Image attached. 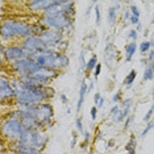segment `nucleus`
Masks as SVG:
<instances>
[{
    "label": "nucleus",
    "mask_w": 154,
    "mask_h": 154,
    "mask_svg": "<svg viewBox=\"0 0 154 154\" xmlns=\"http://www.w3.org/2000/svg\"><path fill=\"white\" fill-rule=\"evenodd\" d=\"M16 97V90L13 87L12 82L7 79L5 76H2L0 79V100L4 104L5 100H11Z\"/></svg>",
    "instance_id": "9b49d317"
},
{
    "label": "nucleus",
    "mask_w": 154,
    "mask_h": 154,
    "mask_svg": "<svg viewBox=\"0 0 154 154\" xmlns=\"http://www.w3.org/2000/svg\"><path fill=\"white\" fill-rule=\"evenodd\" d=\"M136 50H137V44H136L134 41H132V42L125 45V61L131 62L133 55L136 54Z\"/></svg>",
    "instance_id": "f3484780"
},
{
    "label": "nucleus",
    "mask_w": 154,
    "mask_h": 154,
    "mask_svg": "<svg viewBox=\"0 0 154 154\" xmlns=\"http://www.w3.org/2000/svg\"><path fill=\"white\" fill-rule=\"evenodd\" d=\"M33 25V36H37V37H40L41 34H42L45 30L48 29L45 25H42L41 23H37V24H32Z\"/></svg>",
    "instance_id": "b1692460"
},
{
    "label": "nucleus",
    "mask_w": 154,
    "mask_h": 154,
    "mask_svg": "<svg viewBox=\"0 0 154 154\" xmlns=\"http://www.w3.org/2000/svg\"><path fill=\"white\" fill-rule=\"evenodd\" d=\"M148 61H149V63L150 62H154V49H152L148 53Z\"/></svg>",
    "instance_id": "ea45409f"
},
{
    "label": "nucleus",
    "mask_w": 154,
    "mask_h": 154,
    "mask_svg": "<svg viewBox=\"0 0 154 154\" xmlns=\"http://www.w3.org/2000/svg\"><path fill=\"white\" fill-rule=\"evenodd\" d=\"M131 17H132L131 11H127V12L124 13V20H131Z\"/></svg>",
    "instance_id": "c03bdc74"
},
{
    "label": "nucleus",
    "mask_w": 154,
    "mask_h": 154,
    "mask_svg": "<svg viewBox=\"0 0 154 154\" xmlns=\"http://www.w3.org/2000/svg\"><path fill=\"white\" fill-rule=\"evenodd\" d=\"M138 50L141 54H146L149 53L150 50H152V44H150V41H142L141 44H140L138 46Z\"/></svg>",
    "instance_id": "393cba45"
},
{
    "label": "nucleus",
    "mask_w": 154,
    "mask_h": 154,
    "mask_svg": "<svg viewBox=\"0 0 154 154\" xmlns=\"http://www.w3.org/2000/svg\"><path fill=\"white\" fill-rule=\"evenodd\" d=\"M96 116H97V107L94 106V107H91V119L95 121L96 120Z\"/></svg>",
    "instance_id": "c9c22d12"
},
{
    "label": "nucleus",
    "mask_w": 154,
    "mask_h": 154,
    "mask_svg": "<svg viewBox=\"0 0 154 154\" xmlns=\"http://www.w3.org/2000/svg\"><path fill=\"white\" fill-rule=\"evenodd\" d=\"M26 128L24 127L21 120H15V119H5L2 124V134L3 137L9 140V141H19L21 136L25 133Z\"/></svg>",
    "instance_id": "423d86ee"
},
{
    "label": "nucleus",
    "mask_w": 154,
    "mask_h": 154,
    "mask_svg": "<svg viewBox=\"0 0 154 154\" xmlns=\"http://www.w3.org/2000/svg\"><path fill=\"white\" fill-rule=\"evenodd\" d=\"M136 143H137V141H136L134 136H132L131 140L128 141V143L125 145V150H127V152H129V150H136Z\"/></svg>",
    "instance_id": "bb28decb"
},
{
    "label": "nucleus",
    "mask_w": 154,
    "mask_h": 154,
    "mask_svg": "<svg viewBox=\"0 0 154 154\" xmlns=\"http://www.w3.org/2000/svg\"><path fill=\"white\" fill-rule=\"evenodd\" d=\"M100 97H101V95H100V94H95V97H94V101H95V104H97V103H99Z\"/></svg>",
    "instance_id": "a18cd8bd"
},
{
    "label": "nucleus",
    "mask_w": 154,
    "mask_h": 154,
    "mask_svg": "<svg viewBox=\"0 0 154 154\" xmlns=\"http://www.w3.org/2000/svg\"><path fill=\"white\" fill-rule=\"evenodd\" d=\"M92 88H94V83H91V85L88 86V88H87V92H90V91L92 90Z\"/></svg>",
    "instance_id": "de8ad7c7"
},
{
    "label": "nucleus",
    "mask_w": 154,
    "mask_h": 154,
    "mask_svg": "<svg viewBox=\"0 0 154 154\" xmlns=\"http://www.w3.org/2000/svg\"><path fill=\"white\" fill-rule=\"evenodd\" d=\"M153 115H154V104H153L152 107H150V109H149L148 112H146V115L143 116V121H148V122H149L150 120H152Z\"/></svg>",
    "instance_id": "c756f323"
},
{
    "label": "nucleus",
    "mask_w": 154,
    "mask_h": 154,
    "mask_svg": "<svg viewBox=\"0 0 154 154\" xmlns=\"http://www.w3.org/2000/svg\"><path fill=\"white\" fill-rule=\"evenodd\" d=\"M152 23L154 24V15H153V20H152Z\"/></svg>",
    "instance_id": "603ef678"
},
{
    "label": "nucleus",
    "mask_w": 154,
    "mask_h": 154,
    "mask_svg": "<svg viewBox=\"0 0 154 154\" xmlns=\"http://www.w3.org/2000/svg\"><path fill=\"white\" fill-rule=\"evenodd\" d=\"M90 140H91V133L87 131V132H85V140H83V142H82V149L87 148V145L90 143Z\"/></svg>",
    "instance_id": "c85d7f7f"
},
{
    "label": "nucleus",
    "mask_w": 154,
    "mask_h": 154,
    "mask_svg": "<svg viewBox=\"0 0 154 154\" xmlns=\"http://www.w3.org/2000/svg\"><path fill=\"white\" fill-rule=\"evenodd\" d=\"M131 24H133V25L137 26L140 24V17H136V16H132L131 17Z\"/></svg>",
    "instance_id": "58836bf2"
},
{
    "label": "nucleus",
    "mask_w": 154,
    "mask_h": 154,
    "mask_svg": "<svg viewBox=\"0 0 154 154\" xmlns=\"http://www.w3.org/2000/svg\"><path fill=\"white\" fill-rule=\"evenodd\" d=\"M143 34H145V37H146V36L149 34V30H148V29H145V32H143Z\"/></svg>",
    "instance_id": "8fccbe9b"
},
{
    "label": "nucleus",
    "mask_w": 154,
    "mask_h": 154,
    "mask_svg": "<svg viewBox=\"0 0 154 154\" xmlns=\"http://www.w3.org/2000/svg\"><path fill=\"white\" fill-rule=\"evenodd\" d=\"M40 23L46 26L48 29H55V30L62 32V30H66L71 26L72 19H71V16L59 11L55 13H44L40 17Z\"/></svg>",
    "instance_id": "39448f33"
},
{
    "label": "nucleus",
    "mask_w": 154,
    "mask_h": 154,
    "mask_svg": "<svg viewBox=\"0 0 154 154\" xmlns=\"http://www.w3.org/2000/svg\"><path fill=\"white\" fill-rule=\"evenodd\" d=\"M136 76H137V72H136V70H131V72H129V74L125 76V79H124V86L131 87L133 83H134Z\"/></svg>",
    "instance_id": "4be33fe9"
},
{
    "label": "nucleus",
    "mask_w": 154,
    "mask_h": 154,
    "mask_svg": "<svg viewBox=\"0 0 154 154\" xmlns=\"http://www.w3.org/2000/svg\"><path fill=\"white\" fill-rule=\"evenodd\" d=\"M32 61H34L40 67L45 69H51L54 71H59V70H63L65 67L69 66V57L65 53L57 50H41L37 53H32L29 57Z\"/></svg>",
    "instance_id": "f03ea898"
},
{
    "label": "nucleus",
    "mask_w": 154,
    "mask_h": 154,
    "mask_svg": "<svg viewBox=\"0 0 154 154\" xmlns=\"http://www.w3.org/2000/svg\"><path fill=\"white\" fill-rule=\"evenodd\" d=\"M112 100H113V103H119V101L121 100V92H120V91L115 94L113 97H112Z\"/></svg>",
    "instance_id": "e433bc0d"
},
{
    "label": "nucleus",
    "mask_w": 154,
    "mask_h": 154,
    "mask_svg": "<svg viewBox=\"0 0 154 154\" xmlns=\"http://www.w3.org/2000/svg\"><path fill=\"white\" fill-rule=\"evenodd\" d=\"M137 37H138V32H137V29H131V30H129V33H128V38H131V40L136 41V40H137Z\"/></svg>",
    "instance_id": "473e14b6"
},
{
    "label": "nucleus",
    "mask_w": 154,
    "mask_h": 154,
    "mask_svg": "<svg viewBox=\"0 0 154 154\" xmlns=\"http://www.w3.org/2000/svg\"><path fill=\"white\" fill-rule=\"evenodd\" d=\"M12 85L16 90V104H37L45 103L48 101L50 97L54 96V90L50 87H42V86H37L32 85V83H26L20 80L19 78L12 80Z\"/></svg>",
    "instance_id": "f257e3e1"
},
{
    "label": "nucleus",
    "mask_w": 154,
    "mask_h": 154,
    "mask_svg": "<svg viewBox=\"0 0 154 154\" xmlns=\"http://www.w3.org/2000/svg\"><path fill=\"white\" fill-rule=\"evenodd\" d=\"M132 103H133V100L131 99V97L125 99V100L121 103L122 106H120V107H121L122 116H124V119H127L128 116H131V115H129V111H131V108H132Z\"/></svg>",
    "instance_id": "6ab92c4d"
},
{
    "label": "nucleus",
    "mask_w": 154,
    "mask_h": 154,
    "mask_svg": "<svg viewBox=\"0 0 154 154\" xmlns=\"http://www.w3.org/2000/svg\"><path fill=\"white\" fill-rule=\"evenodd\" d=\"M17 108L21 112L30 113L32 116L36 117V120L40 122L41 128L49 127L51 124V120H53V116H54L53 106L49 101L37 104V106H33V104H20V106H17Z\"/></svg>",
    "instance_id": "20e7f679"
},
{
    "label": "nucleus",
    "mask_w": 154,
    "mask_h": 154,
    "mask_svg": "<svg viewBox=\"0 0 154 154\" xmlns=\"http://www.w3.org/2000/svg\"><path fill=\"white\" fill-rule=\"evenodd\" d=\"M76 140H78V134L76 132H72V140H71V148H74L75 143H76Z\"/></svg>",
    "instance_id": "a19ab883"
},
{
    "label": "nucleus",
    "mask_w": 154,
    "mask_h": 154,
    "mask_svg": "<svg viewBox=\"0 0 154 154\" xmlns=\"http://www.w3.org/2000/svg\"><path fill=\"white\" fill-rule=\"evenodd\" d=\"M13 152L15 154H42V150L30 145H25L20 141L13 142Z\"/></svg>",
    "instance_id": "4468645a"
},
{
    "label": "nucleus",
    "mask_w": 154,
    "mask_h": 154,
    "mask_svg": "<svg viewBox=\"0 0 154 154\" xmlns=\"http://www.w3.org/2000/svg\"><path fill=\"white\" fill-rule=\"evenodd\" d=\"M100 71H101V65L97 63V66L95 67V70H94V75H95V78H97V76L100 75Z\"/></svg>",
    "instance_id": "4c0bfd02"
},
{
    "label": "nucleus",
    "mask_w": 154,
    "mask_h": 154,
    "mask_svg": "<svg viewBox=\"0 0 154 154\" xmlns=\"http://www.w3.org/2000/svg\"><path fill=\"white\" fill-rule=\"evenodd\" d=\"M74 3L72 2H66L65 0V3H63V7H62V12H65L66 15H69V16H72L74 15Z\"/></svg>",
    "instance_id": "5701e85b"
},
{
    "label": "nucleus",
    "mask_w": 154,
    "mask_h": 154,
    "mask_svg": "<svg viewBox=\"0 0 154 154\" xmlns=\"http://www.w3.org/2000/svg\"><path fill=\"white\" fill-rule=\"evenodd\" d=\"M85 53H86V51L83 50L82 53H80V57H79V61H80V69H83V67H86V66H87V62L85 61Z\"/></svg>",
    "instance_id": "f704fd0d"
},
{
    "label": "nucleus",
    "mask_w": 154,
    "mask_h": 154,
    "mask_svg": "<svg viewBox=\"0 0 154 154\" xmlns=\"http://www.w3.org/2000/svg\"><path fill=\"white\" fill-rule=\"evenodd\" d=\"M96 66H97V57H96V55H92V57L88 59V62H87L86 70H87V71H94Z\"/></svg>",
    "instance_id": "a878e982"
},
{
    "label": "nucleus",
    "mask_w": 154,
    "mask_h": 154,
    "mask_svg": "<svg viewBox=\"0 0 154 154\" xmlns=\"http://www.w3.org/2000/svg\"><path fill=\"white\" fill-rule=\"evenodd\" d=\"M153 100H154V91H153Z\"/></svg>",
    "instance_id": "864d4df0"
},
{
    "label": "nucleus",
    "mask_w": 154,
    "mask_h": 154,
    "mask_svg": "<svg viewBox=\"0 0 154 154\" xmlns=\"http://www.w3.org/2000/svg\"><path fill=\"white\" fill-rule=\"evenodd\" d=\"M117 7H119V4L112 5V7L108 8V20H109V24H115V23H116V19H117Z\"/></svg>",
    "instance_id": "412c9836"
},
{
    "label": "nucleus",
    "mask_w": 154,
    "mask_h": 154,
    "mask_svg": "<svg viewBox=\"0 0 154 154\" xmlns=\"http://www.w3.org/2000/svg\"><path fill=\"white\" fill-rule=\"evenodd\" d=\"M129 11H131L132 16L140 17V9L137 8V5H134V4H131V7H129Z\"/></svg>",
    "instance_id": "2f4dec72"
},
{
    "label": "nucleus",
    "mask_w": 154,
    "mask_h": 154,
    "mask_svg": "<svg viewBox=\"0 0 154 154\" xmlns=\"http://www.w3.org/2000/svg\"><path fill=\"white\" fill-rule=\"evenodd\" d=\"M2 57L9 63H15L20 59H25L30 57V53L25 50L21 45H9V46H2Z\"/></svg>",
    "instance_id": "6e6552de"
},
{
    "label": "nucleus",
    "mask_w": 154,
    "mask_h": 154,
    "mask_svg": "<svg viewBox=\"0 0 154 154\" xmlns=\"http://www.w3.org/2000/svg\"><path fill=\"white\" fill-rule=\"evenodd\" d=\"M61 100L63 101V103H67V96H66L65 94H61Z\"/></svg>",
    "instance_id": "49530a36"
},
{
    "label": "nucleus",
    "mask_w": 154,
    "mask_h": 154,
    "mask_svg": "<svg viewBox=\"0 0 154 154\" xmlns=\"http://www.w3.org/2000/svg\"><path fill=\"white\" fill-rule=\"evenodd\" d=\"M154 79V62H150L146 65L145 71H143V80H152Z\"/></svg>",
    "instance_id": "aec40b11"
},
{
    "label": "nucleus",
    "mask_w": 154,
    "mask_h": 154,
    "mask_svg": "<svg viewBox=\"0 0 154 154\" xmlns=\"http://www.w3.org/2000/svg\"><path fill=\"white\" fill-rule=\"evenodd\" d=\"M95 21L96 24H100V20H101V15H100V8L97 7V3H95Z\"/></svg>",
    "instance_id": "7c9ffc66"
},
{
    "label": "nucleus",
    "mask_w": 154,
    "mask_h": 154,
    "mask_svg": "<svg viewBox=\"0 0 154 154\" xmlns=\"http://www.w3.org/2000/svg\"><path fill=\"white\" fill-rule=\"evenodd\" d=\"M53 4V0H32L28 2V9L32 12H46L48 8Z\"/></svg>",
    "instance_id": "ddd939ff"
},
{
    "label": "nucleus",
    "mask_w": 154,
    "mask_h": 154,
    "mask_svg": "<svg viewBox=\"0 0 154 154\" xmlns=\"http://www.w3.org/2000/svg\"><path fill=\"white\" fill-rule=\"evenodd\" d=\"M21 122L24 124V127H25L26 129H41L40 122H38L36 120V117L32 116L30 113H25V112H23Z\"/></svg>",
    "instance_id": "2eb2a0df"
},
{
    "label": "nucleus",
    "mask_w": 154,
    "mask_h": 154,
    "mask_svg": "<svg viewBox=\"0 0 154 154\" xmlns=\"http://www.w3.org/2000/svg\"><path fill=\"white\" fill-rule=\"evenodd\" d=\"M11 67L13 71L19 75V78H25V76H30V75H33L34 72H37L40 66L34 61H32L30 58H25V59H20V61L12 63Z\"/></svg>",
    "instance_id": "1a4fd4ad"
},
{
    "label": "nucleus",
    "mask_w": 154,
    "mask_h": 154,
    "mask_svg": "<svg viewBox=\"0 0 154 154\" xmlns=\"http://www.w3.org/2000/svg\"><path fill=\"white\" fill-rule=\"evenodd\" d=\"M111 119L113 120L115 122H121L122 120H125L124 116H122V111H121V107L116 104L111 108Z\"/></svg>",
    "instance_id": "a211bd4d"
},
{
    "label": "nucleus",
    "mask_w": 154,
    "mask_h": 154,
    "mask_svg": "<svg viewBox=\"0 0 154 154\" xmlns=\"http://www.w3.org/2000/svg\"><path fill=\"white\" fill-rule=\"evenodd\" d=\"M150 44H152V48H154V40H150Z\"/></svg>",
    "instance_id": "3c124183"
},
{
    "label": "nucleus",
    "mask_w": 154,
    "mask_h": 154,
    "mask_svg": "<svg viewBox=\"0 0 154 154\" xmlns=\"http://www.w3.org/2000/svg\"><path fill=\"white\" fill-rule=\"evenodd\" d=\"M104 103H106V99H104V97L101 96V97H100V100H99V103L96 104V107H97V108H99V107H104Z\"/></svg>",
    "instance_id": "37998d69"
},
{
    "label": "nucleus",
    "mask_w": 154,
    "mask_h": 154,
    "mask_svg": "<svg viewBox=\"0 0 154 154\" xmlns=\"http://www.w3.org/2000/svg\"><path fill=\"white\" fill-rule=\"evenodd\" d=\"M153 128H154V120H153V121H149L148 124H146V127H145V129H143V131H142L141 136H142V137H145V136L148 134V133H149L150 131H152Z\"/></svg>",
    "instance_id": "cd10ccee"
},
{
    "label": "nucleus",
    "mask_w": 154,
    "mask_h": 154,
    "mask_svg": "<svg viewBox=\"0 0 154 154\" xmlns=\"http://www.w3.org/2000/svg\"><path fill=\"white\" fill-rule=\"evenodd\" d=\"M40 38L45 42L48 49L50 50H55L58 44H61L63 41V33L55 29H46L45 32L41 34Z\"/></svg>",
    "instance_id": "9d476101"
},
{
    "label": "nucleus",
    "mask_w": 154,
    "mask_h": 154,
    "mask_svg": "<svg viewBox=\"0 0 154 154\" xmlns=\"http://www.w3.org/2000/svg\"><path fill=\"white\" fill-rule=\"evenodd\" d=\"M87 88H88V86H87V83L83 80L82 83H80V88H79V99H78V104H76V111H80L82 109V106H83V101H85V97H86V94H87Z\"/></svg>",
    "instance_id": "dca6fc26"
},
{
    "label": "nucleus",
    "mask_w": 154,
    "mask_h": 154,
    "mask_svg": "<svg viewBox=\"0 0 154 154\" xmlns=\"http://www.w3.org/2000/svg\"><path fill=\"white\" fill-rule=\"evenodd\" d=\"M88 154H94V152H90V153H88Z\"/></svg>",
    "instance_id": "5fc2aeb1"
},
{
    "label": "nucleus",
    "mask_w": 154,
    "mask_h": 154,
    "mask_svg": "<svg viewBox=\"0 0 154 154\" xmlns=\"http://www.w3.org/2000/svg\"><path fill=\"white\" fill-rule=\"evenodd\" d=\"M2 38L3 40H12L15 37L29 38L33 36V25L28 24L23 20L7 19L2 24Z\"/></svg>",
    "instance_id": "7ed1b4c3"
},
{
    "label": "nucleus",
    "mask_w": 154,
    "mask_h": 154,
    "mask_svg": "<svg viewBox=\"0 0 154 154\" xmlns=\"http://www.w3.org/2000/svg\"><path fill=\"white\" fill-rule=\"evenodd\" d=\"M128 154H136V150H129Z\"/></svg>",
    "instance_id": "09e8293b"
},
{
    "label": "nucleus",
    "mask_w": 154,
    "mask_h": 154,
    "mask_svg": "<svg viewBox=\"0 0 154 154\" xmlns=\"http://www.w3.org/2000/svg\"><path fill=\"white\" fill-rule=\"evenodd\" d=\"M75 125H76V129H78V132H82L83 133V121H82V117H76Z\"/></svg>",
    "instance_id": "72a5a7b5"
},
{
    "label": "nucleus",
    "mask_w": 154,
    "mask_h": 154,
    "mask_svg": "<svg viewBox=\"0 0 154 154\" xmlns=\"http://www.w3.org/2000/svg\"><path fill=\"white\" fill-rule=\"evenodd\" d=\"M19 141L42 150L49 142V136L41 129H26Z\"/></svg>",
    "instance_id": "0eeeda50"
},
{
    "label": "nucleus",
    "mask_w": 154,
    "mask_h": 154,
    "mask_svg": "<svg viewBox=\"0 0 154 154\" xmlns=\"http://www.w3.org/2000/svg\"><path fill=\"white\" fill-rule=\"evenodd\" d=\"M132 116H128L127 119H125V122H124V129H128L129 128V124H131V121H132Z\"/></svg>",
    "instance_id": "79ce46f5"
},
{
    "label": "nucleus",
    "mask_w": 154,
    "mask_h": 154,
    "mask_svg": "<svg viewBox=\"0 0 154 154\" xmlns=\"http://www.w3.org/2000/svg\"><path fill=\"white\" fill-rule=\"evenodd\" d=\"M21 46L25 49V50L29 51L30 54L37 53V51H41V50H46L48 49V46L45 45L44 41L41 40L40 37H37V36H32L29 38H25Z\"/></svg>",
    "instance_id": "f8f14e48"
}]
</instances>
